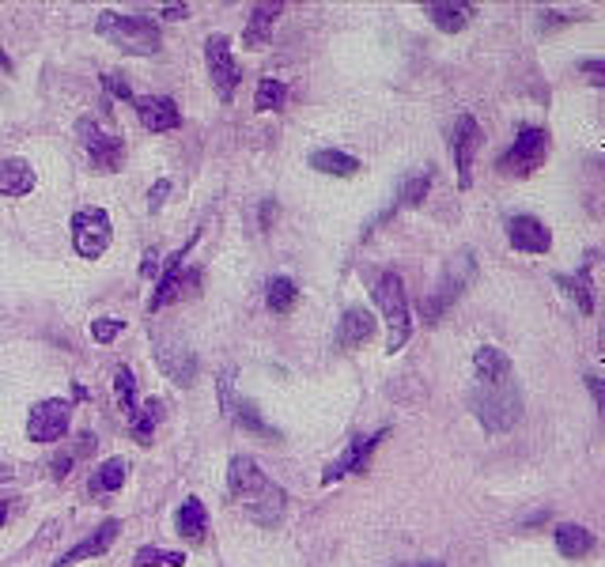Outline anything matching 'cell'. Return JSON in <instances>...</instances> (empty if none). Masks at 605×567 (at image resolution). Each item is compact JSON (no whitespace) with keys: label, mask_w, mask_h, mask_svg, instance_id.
<instances>
[{"label":"cell","mask_w":605,"mask_h":567,"mask_svg":"<svg viewBox=\"0 0 605 567\" xmlns=\"http://www.w3.org/2000/svg\"><path fill=\"white\" fill-rule=\"evenodd\" d=\"M227 492L242 507V515L250 518V522H258V526H265V530H273L284 518V511H288V492L269 481L250 454H235L231 458Z\"/></svg>","instance_id":"1"},{"label":"cell","mask_w":605,"mask_h":567,"mask_svg":"<svg viewBox=\"0 0 605 567\" xmlns=\"http://www.w3.org/2000/svg\"><path fill=\"white\" fill-rule=\"evenodd\" d=\"M95 35L106 38L110 46H118L129 57H156L163 50L159 27L148 16H129V12H99L95 19Z\"/></svg>","instance_id":"2"},{"label":"cell","mask_w":605,"mask_h":567,"mask_svg":"<svg viewBox=\"0 0 605 567\" xmlns=\"http://www.w3.org/2000/svg\"><path fill=\"white\" fill-rule=\"evenodd\" d=\"M469 409L484 424V431H511L522 416V394L511 378L503 382H477V390L469 394Z\"/></svg>","instance_id":"3"},{"label":"cell","mask_w":605,"mask_h":567,"mask_svg":"<svg viewBox=\"0 0 605 567\" xmlns=\"http://www.w3.org/2000/svg\"><path fill=\"white\" fill-rule=\"evenodd\" d=\"M371 299L379 303V310L386 314V326H390V337H386V352L394 356L405 348L409 341V295H405V284H401V276L394 269H379V273H371Z\"/></svg>","instance_id":"4"},{"label":"cell","mask_w":605,"mask_h":567,"mask_svg":"<svg viewBox=\"0 0 605 567\" xmlns=\"http://www.w3.org/2000/svg\"><path fill=\"white\" fill-rule=\"evenodd\" d=\"M110 239H114V227H110V216L103 208L91 205L72 216V246L80 258H103Z\"/></svg>","instance_id":"5"},{"label":"cell","mask_w":605,"mask_h":567,"mask_svg":"<svg viewBox=\"0 0 605 567\" xmlns=\"http://www.w3.org/2000/svg\"><path fill=\"white\" fill-rule=\"evenodd\" d=\"M76 137H80V144L87 148V155H91V167L95 171H118L121 167V155H125V144H121L118 133H110V129H103L95 118H80L76 121Z\"/></svg>","instance_id":"6"},{"label":"cell","mask_w":605,"mask_h":567,"mask_svg":"<svg viewBox=\"0 0 605 567\" xmlns=\"http://www.w3.org/2000/svg\"><path fill=\"white\" fill-rule=\"evenodd\" d=\"M549 155V133L537 129V125H526L515 144L500 155V171L503 174H534Z\"/></svg>","instance_id":"7"},{"label":"cell","mask_w":605,"mask_h":567,"mask_svg":"<svg viewBox=\"0 0 605 567\" xmlns=\"http://www.w3.org/2000/svg\"><path fill=\"white\" fill-rule=\"evenodd\" d=\"M69 424H72V405L65 397H46L31 405V416H27V435L35 443H57L69 435Z\"/></svg>","instance_id":"8"},{"label":"cell","mask_w":605,"mask_h":567,"mask_svg":"<svg viewBox=\"0 0 605 567\" xmlns=\"http://www.w3.org/2000/svg\"><path fill=\"white\" fill-rule=\"evenodd\" d=\"M205 65H208V80L216 87V95H220L224 103H231L242 76H239L235 57H231V42H227V35H212L205 42Z\"/></svg>","instance_id":"9"},{"label":"cell","mask_w":605,"mask_h":567,"mask_svg":"<svg viewBox=\"0 0 605 567\" xmlns=\"http://www.w3.org/2000/svg\"><path fill=\"white\" fill-rule=\"evenodd\" d=\"M473 273H477V265H473V254H458L454 258V265L447 269V276H443V284H439V292L428 295V303H424V318L428 322H439L443 318V310L458 299V295L466 292V284L473 280Z\"/></svg>","instance_id":"10"},{"label":"cell","mask_w":605,"mask_h":567,"mask_svg":"<svg viewBox=\"0 0 605 567\" xmlns=\"http://www.w3.org/2000/svg\"><path fill=\"white\" fill-rule=\"evenodd\" d=\"M156 363H159V371L171 378L174 386H193V382H197V356H193V348H186L182 341H167V337H159L156 341Z\"/></svg>","instance_id":"11"},{"label":"cell","mask_w":605,"mask_h":567,"mask_svg":"<svg viewBox=\"0 0 605 567\" xmlns=\"http://www.w3.org/2000/svg\"><path fill=\"white\" fill-rule=\"evenodd\" d=\"M477 148H481V125L469 118V114H462V118H458V125H454V137H450V152H454L458 186H462V189L473 186V174H469V167H473V155H477Z\"/></svg>","instance_id":"12"},{"label":"cell","mask_w":605,"mask_h":567,"mask_svg":"<svg viewBox=\"0 0 605 567\" xmlns=\"http://www.w3.org/2000/svg\"><path fill=\"white\" fill-rule=\"evenodd\" d=\"M133 106H137V118H140V125H144L148 133H171V129H178V125H182V110H178V103H174V99H167V95L133 99Z\"/></svg>","instance_id":"13"},{"label":"cell","mask_w":605,"mask_h":567,"mask_svg":"<svg viewBox=\"0 0 605 567\" xmlns=\"http://www.w3.org/2000/svg\"><path fill=\"white\" fill-rule=\"evenodd\" d=\"M507 242L519 254H549L553 235H549V227L541 224L537 216H515V220H507Z\"/></svg>","instance_id":"14"},{"label":"cell","mask_w":605,"mask_h":567,"mask_svg":"<svg viewBox=\"0 0 605 567\" xmlns=\"http://www.w3.org/2000/svg\"><path fill=\"white\" fill-rule=\"evenodd\" d=\"M382 439H386V431H379V435H367V439H352L348 443V450L337 458V462H329V469L322 473V484H333L341 481V477H348V473H360V469H367V462H371V450L379 447Z\"/></svg>","instance_id":"15"},{"label":"cell","mask_w":605,"mask_h":567,"mask_svg":"<svg viewBox=\"0 0 605 567\" xmlns=\"http://www.w3.org/2000/svg\"><path fill=\"white\" fill-rule=\"evenodd\" d=\"M118 530H121V522H118V518H106V522H103V526H99V530H91V537H84L80 545H72V549L65 552V556H61V560H57V564H53V567H76V564H80V560H91V556H103V552L110 549V545H114V537H118Z\"/></svg>","instance_id":"16"},{"label":"cell","mask_w":605,"mask_h":567,"mask_svg":"<svg viewBox=\"0 0 605 567\" xmlns=\"http://www.w3.org/2000/svg\"><path fill=\"white\" fill-rule=\"evenodd\" d=\"M424 16L432 19L443 35H458L469 27V19L477 16V8L466 0H439V4H424Z\"/></svg>","instance_id":"17"},{"label":"cell","mask_w":605,"mask_h":567,"mask_svg":"<svg viewBox=\"0 0 605 567\" xmlns=\"http://www.w3.org/2000/svg\"><path fill=\"white\" fill-rule=\"evenodd\" d=\"M284 12V4H258L250 19H246V31H242V46L246 50H265L269 38H273V27H277V16Z\"/></svg>","instance_id":"18"},{"label":"cell","mask_w":605,"mask_h":567,"mask_svg":"<svg viewBox=\"0 0 605 567\" xmlns=\"http://www.w3.org/2000/svg\"><path fill=\"white\" fill-rule=\"evenodd\" d=\"M190 246L193 242H186L178 254H171V265H167V273H163V280H159V288H156V295H152L148 310H163V307H171V303L182 299V265H186Z\"/></svg>","instance_id":"19"},{"label":"cell","mask_w":605,"mask_h":567,"mask_svg":"<svg viewBox=\"0 0 605 567\" xmlns=\"http://www.w3.org/2000/svg\"><path fill=\"white\" fill-rule=\"evenodd\" d=\"M38 182L35 167L27 159H0V193L4 197H23Z\"/></svg>","instance_id":"20"},{"label":"cell","mask_w":605,"mask_h":567,"mask_svg":"<svg viewBox=\"0 0 605 567\" xmlns=\"http://www.w3.org/2000/svg\"><path fill=\"white\" fill-rule=\"evenodd\" d=\"M375 337V318H371V310L363 307H348L345 318H341V329H337V341L345 344V348H360Z\"/></svg>","instance_id":"21"},{"label":"cell","mask_w":605,"mask_h":567,"mask_svg":"<svg viewBox=\"0 0 605 567\" xmlns=\"http://www.w3.org/2000/svg\"><path fill=\"white\" fill-rule=\"evenodd\" d=\"M473 371H477V382H503V378H511V360L503 356L500 348L481 344L473 352Z\"/></svg>","instance_id":"22"},{"label":"cell","mask_w":605,"mask_h":567,"mask_svg":"<svg viewBox=\"0 0 605 567\" xmlns=\"http://www.w3.org/2000/svg\"><path fill=\"white\" fill-rule=\"evenodd\" d=\"M174 526L186 541H205V530H208V515H205V503L197 496L182 499L178 515H174Z\"/></svg>","instance_id":"23"},{"label":"cell","mask_w":605,"mask_h":567,"mask_svg":"<svg viewBox=\"0 0 605 567\" xmlns=\"http://www.w3.org/2000/svg\"><path fill=\"white\" fill-rule=\"evenodd\" d=\"M590 269H594V258L583 261V269L575 276H556V284L564 288V295L575 299V307L583 310V314H594V288H590Z\"/></svg>","instance_id":"24"},{"label":"cell","mask_w":605,"mask_h":567,"mask_svg":"<svg viewBox=\"0 0 605 567\" xmlns=\"http://www.w3.org/2000/svg\"><path fill=\"white\" fill-rule=\"evenodd\" d=\"M556 549L564 552L568 560H583L594 552V533L587 526H575V522H564V526H556Z\"/></svg>","instance_id":"25"},{"label":"cell","mask_w":605,"mask_h":567,"mask_svg":"<svg viewBox=\"0 0 605 567\" xmlns=\"http://www.w3.org/2000/svg\"><path fill=\"white\" fill-rule=\"evenodd\" d=\"M95 443H99V439H95L91 431H87V435H76L69 447L61 450V454H57V458L50 462L53 481H65V477L72 473V462H80V458H91V454H95Z\"/></svg>","instance_id":"26"},{"label":"cell","mask_w":605,"mask_h":567,"mask_svg":"<svg viewBox=\"0 0 605 567\" xmlns=\"http://www.w3.org/2000/svg\"><path fill=\"white\" fill-rule=\"evenodd\" d=\"M311 167L318 174H333V178H352L360 171V159L348 152H337V148H318L311 155Z\"/></svg>","instance_id":"27"},{"label":"cell","mask_w":605,"mask_h":567,"mask_svg":"<svg viewBox=\"0 0 605 567\" xmlns=\"http://www.w3.org/2000/svg\"><path fill=\"white\" fill-rule=\"evenodd\" d=\"M125 473H129V465H125V458H106L95 473H91V492L95 496H103V492H118L121 484H125Z\"/></svg>","instance_id":"28"},{"label":"cell","mask_w":605,"mask_h":567,"mask_svg":"<svg viewBox=\"0 0 605 567\" xmlns=\"http://www.w3.org/2000/svg\"><path fill=\"white\" fill-rule=\"evenodd\" d=\"M159 409H163V401H159V397H152V401H144L137 413L129 416V431H133V439H137L140 447H148V443H152V435H156Z\"/></svg>","instance_id":"29"},{"label":"cell","mask_w":605,"mask_h":567,"mask_svg":"<svg viewBox=\"0 0 605 567\" xmlns=\"http://www.w3.org/2000/svg\"><path fill=\"white\" fill-rule=\"evenodd\" d=\"M295 299H299V288H295L292 276H273L269 280V292H265V303L273 314H288L295 307Z\"/></svg>","instance_id":"30"},{"label":"cell","mask_w":605,"mask_h":567,"mask_svg":"<svg viewBox=\"0 0 605 567\" xmlns=\"http://www.w3.org/2000/svg\"><path fill=\"white\" fill-rule=\"evenodd\" d=\"M231 416H235V424H239L242 431H250V435H261V439H277V431H273L269 424H265V420H261V409L254 405V401H235Z\"/></svg>","instance_id":"31"},{"label":"cell","mask_w":605,"mask_h":567,"mask_svg":"<svg viewBox=\"0 0 605 567\" xmlns=\"http://www.w3.org/2000/svg\"><path fill=\"white\" fill-rule=\"evenodd\" d=\"M432 189V171H420V174H409L398 189V208H413L424 201V193Z\"/></svg>","instance_id":"32"},{"label":"cell","mask_w":605,"mask_h":567,"mask_svg":"<svg viewBox=\"0 0 605 567\" xmlns=\"http://www.w3.org/2000/svg\"><path fill=\"white\" fill-rule=\"evenodd\" d=\"M284 99H288V87L280 84V80H273V76H265L258 84V91H254V110H280L284 106Z\"/></svg>","instance_id":"33"},{"label":"cell","mask_w":605,"mask_h":567,"mask_svg":"<svg viewBox=\"0 0 605 567\" xmlns=\"http://www.w3.org/2000/svg\"><path fill=\"white\" fill-rule=\"evenodd\" d=\"M114 397H118V405L125 409V416L137 413V378L129 367H118L114 371Z\"/></svg>","instance_id":"34"},{"label":"cell","mask_w":605,"mask_h":567,"mask_svg":"<svg viewBox=\"0 0 605 567\" xmlns=\"http://www.w3.org/2000/svg\"><path fill=\"white\" fill-rule=\"evenodd\" d=\"M186 556L171 549H156V545H144V549L133 556V567H182Z\"/></svg>","instance_id":"35"},{"label":"cell","mask_w":605,"mask_h":567,"mask_svg":"<svg viewBox=\"0 0 605 567\" xmlns=\"http://www.w3.org/2000/svg\"><path fill=\"white\" fill-rule=\"evenodd\" d=\"M121 329H125V318H114V314H106V318H91V341L110 344Z\"/></svg>","instance_id":"36"},{"label":"cell","mask_w":605,"mask_h":567,"mask_svg":"<svg viewBox=\"0 0 605 567\" xmlns=\"http://www.w3.org/2000/svg\"><path fill=\"white\" fill-rule=\"evenodd\" d=\"M103 87L110 99H125V103H133V91H129V84L121 80V72H103Z\"/></svg>","instance_id":"37"},{"label":"cell","mask_w":605,"mask_h":567,"mask_svg":"<svg viewBox=\"0 0 605 567\" xmlns=\"http://www.w3.org/2000/svg\"><path fill=\"white\" fill-rule=\"evenodd\" d=\"M167 193H171V182H167V178H159L156 189L148 193V208H152V212H159V208H163V201H167Z\"/></svg>","instance_id":"38"},{"label":"cell","mask_w":605,"mask_h":567,"mask_svg":"<svg viewBox=\"0 0 605 567\" xmlns=\"http://www.w3.org/2000/svg\"><path fill=\"white\" fill-rule=\"evenodd\" d=\"M583 72H587V80H590L594 87H602V84H605V76H602L605 65L598 61V57H594V61H583Z\"/></svg>","instance_id":"39"},{"label":"cell","mask_w":605,"mask_h":567,"mask_svg":"<svg viewBox=\"0 0 605 567\" xmlns=\"http://www.w3.org/2000/svg\"><path fill=\"white\" fill-rule=\"evenodd\" d=\"M273 220H277V201H265V205H261V227L269 231V227H273Z\"/></svg>","instance_id":"40"},{"label":"cell","mask_w":605,"mask_h":567,"mask_svg":"<svg viewBox=\"0 0 605 567\" xmlns=\"http://www.w3.org/2000/svg\"><path fill=\"white\" fill-rule=\"evenodd\" d=\"M156 269H159L156 250H148V254H144V261H140V276H156Z\"/></svg>","instance_id":"41"},{"label":"cell","mask_w":605,"mask_h":567,"mask_svg":"<svg viewBox=\"0 0 605 567\" xmlns=\"http://www.w3.org/2000/svg\"><path fill=\"white\" fill-rule=\"evenodd\" d=\"M186 16H190L186 4H167V8H163V19H186Z\"/></svg>","instance_id":"42"},{"label":"cell","mask_w":605,"mask_h":567,"mask_svg":"<svg viewBox=\"0 0 605 567\" xmlns=\"http://www.w3.org/2000/svg\"><path fill=\"white\" fill-rule=\"evenodd\" d=\"M0 72H12V57L0 50Z\"/></svg>","instance_id":"43"},{"label":"cell","mask_w":605,"mask_h":567,"mask_svg":"<svg viewBox=\"0 0 605 567\" xmlns=\"http://www.w3.org/2000/svg\"><path fill=\"white\" fill-rule=\"evenodd\" d=\"M4 522H8V507H4V503H0V526H4Z\"/></svg>","instance_id":"44"},{"label":"cell","mask_w":605,"mask_h":567,"mask_svg":"<svg viewBox=\"0 0 605 567\" xmlns=\"http://www.w3.org/2000/svg\"><path fill=\"white\" fill-rule=\"evenodd\" d=\"M416 567H424V564H416Z\"/></svg>","instance_id":"45"},{"label":"cell","mask_w":605,"mask_h":567,"mask_svg":"<svg viewBox=\"0 0 605 567\" xmlns=\"http://www.w3.org/2000/svg\"><path fill=\"white\" fill-rule=\"evenodd\" d=\"M0 469H4V465H0Z\"/></svg>","instance_id":"46"}]
</instances>
